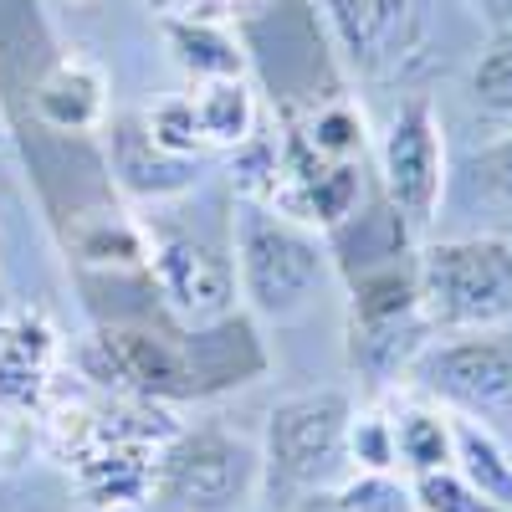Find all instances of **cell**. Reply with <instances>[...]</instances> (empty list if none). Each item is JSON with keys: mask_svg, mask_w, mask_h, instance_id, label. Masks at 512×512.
Returning a JSON list of instances; mask_svg holds the SVG:
<instances>
[{"mask_svg": "<svg viewBox=\"0 0 512 512\" xmlns=\"http://www.w3.org/2000/svg\"><path fill=\"white\" fill-rule=\"evenodd\" d=\"M272 369L267 344L251 313H231L210 328H180L169 313L159 323L108 318L77 349V374L154 405H195L231 390H246Z\"/></svg>", "mask_w": 512, "mask_h": 512, "instance_id": "cell-1", "label": "cell"}, {"mask_svg": "<svg viewBox=\"0 0 512 512\" xmlns=\"http://www.w3.org/2000/svg\"><path fill=\"white\" fill-rule=\"evenodd\" d=\"M41 451H47L72 497L88 512H128L154 502V472L164 441L180 431L169 405L103 390V384L62 374L47 410L36 415Z\"/></svg>", "mask_w": 512, "mask_h": 512, "instance_id": "cell-2", "label": "cell"}, {"mask_svg": "<svg viewBox=\"0 0 512 512\" xmlns=\"http://www.w3.org/2000/svg\"><path fill=\"white\" fill-rule=\"evenodd\" d=\"M344 282V364L369 395L405 390L410 364L425 354L436 328L420 308V251L400 262L359 267Z\"/></svg>", "mask_w": 512, "mask_h": 512, "instance_id": "cell-3", "label": "cell"}, {"mask_svg": "<svg viewBox=\"0 0 512 512\" xmlns=\"http://www.w3.org/2000/svg\"><path fill=\"white\" fill-rule=\"evenodd\" d=\"M236 297L256 323H297L333 282V256L323 231L287 221L267 205L236 200L231 216Z\"/></svg>", "mask_w": 512, "mask_h": 512, "instance_id": "cell-4", "label": "cell"}, {"mask_svg": "<svg viewBox=\"0 0 512 512\" xmlns=\"http://www.w3.org/2000/svg\"><path fill=\"white\" fill-rule=\"evenodd\" d=\"M349 415L354 395L349 390H297L282 395L267 410L262 425V507L267 512H292L338 482H349Z\"/></svg>", "mask_w": 512, "mask_h": 512, "instance_id": "cell-5", "label": "cell"}, {"mask_svg": "<svg viewBox=\"0 0 512 512\" xmlns=\"http://www.w3.org/2000/svg\"><path fill=\"white\" fill-rule=\"evenodd\" d=\"M262 502V446L221 420H195L164 441L154 472L159 512H251Z\"/></svg>", "mask_w": 512, "mask_h": 512, "instance_id": "cell-6", "label": "cell"}, {"mask_svg": "<svg viewBox=\"0 0 512 512\" xmlns=\"http://www.w3.org/2000/svg\"><path fill=\"white\" fill-rule=\"evenodd\" d=\"M420 308L436 338L512 323V241L497 231L420 241Z\"/></svg>", "mask_w": 512, "mask_h": 512, "instance_id": "cell-7", "label": "cell"}, {"mask_svg": "<svg viewBox=\"0 0 512 512\" xmlns=\"http://www.w3.org/2000/svg\"><path fill=\"white\" fill-rule=\"evenodd\" d=\"M338 62L364 88H405L436 47L441 0H313Z\"/></svg>", "mask_w": 512, "mask_h": 512, "instance_id": "cell-8", "label": "cell"}, {"mask_svg": "<svg viewBox=\"0 0 512 512\" xmlns=\"http://www.w3.org/2000/svg\"><path fill=\"white\" fill-rule=\"evenodd\" d=\"M405 390L446 405L451 415L497 420L512 410V323L441 333L410 364Z\"/></svg>", "mask_w": 512, "mask_h": 512, "instance_id": "cell-9", "label": "cell"}, {"mask_svg": "<svg viewBox=\"0 0 512 512\" xmlns=\"http://www.w3.org/2000/svg\"><path fill=\"white\" fill-rule=\"evenodd\" d=\"M374 185L415 231H431L446 200V128L431 93H405L374 144Z\"/></svg>", "mask_w": 512, "mask_h": 512, "instance_id": "cell-10", "label": "cell"}, {"mask_svg": "<svg viewBox=\"0 0 512 512\" xmlns=\"http://www.w3.org/2000/svg\"><path fill=\"white\" fill-rule=\"evenodd\" d=\"M144 231H149L144 282L180 328L226 323L241 308L231 246H216L195 231H169V226H144Z\"/></svg>", "mask_w": 512, "mask_h": 512, "instance_id": "cell-11", "label": "cell"}, {"mask_svg": "<svg viewBox=\"0 0 512 512\" xmlns=\"http://www.w3.org/2000/svg\"><path fill=\"white\" fill-rule=\"evenodd\" d=\"M67 364L62 328L47 308H11L0 313V420H36L47 410Z\"/></svg>", "mask_w": 512, "mask_h": 512, "instance_id": "cell-12", "label": "cell"}, {"mask_svg": "<svg viewBox=\"0 0 512 512\" xmlns=\"http://www.w3.org/2000/svg\"><path fill=\"white\" fill-rule=\"evenodd\" d=\"M31 113L47 134L82 139L108 123V77L82 52H57L31 82Z\"/></svg>", "mask_w": 512, "mask_h": 512, "instance_id": "cell-13", "label": "cell"}, {"mask_svg": "<svg viewBox=\"0 0 512 512\" xmlns=\"http://www.w3.org/2000/svg\"><path fill=\"white\" fill-rule=\"evenodd\" d=\"M108 169L118 175V190L134 200H180L200 185V159H175L149 144L144 118H113V144H108Z\"/></svg>", "mask_w": 512, "mask_h": 512, "instance_id": "cell-14", "label": "cell"}, {"mask_svg": "<svg viewBox=\"0 0 512 512\" xmlns=\"http://www.w3.org/2000/svg\"><path fill=\"white\" fill-rule=\"evenodd\" d=\"M190 103H195V123L205 154L221 149L236 154L241 144H251L262 134V98L246 77H216V82H190Z\"/></svg>", "mask_w": 512, "mask_h": 512, "instance_id": "cell-15", "label": "cell"}, {"mask_svg": "<svg viewBox=\"0 0 512 512\" xmlns=\"http://www.w3.org/2000/svg\"><path fill=\"white\" fill-rule=\"evenodd\" d=\"M169 57L190 82H216V77H246V41L226 21H195V16H164Z\"/></svg>", "mask_w": 512, "mask_h": 512, "instance_id": "cell-16", "label": "cell"}, {"mask_svg": "<svg viewBox=\"0 0 512 512\" xmlns=\"http://www.w3.org/2000/svg\"><path fill=\"white\" fill-rule=\"evenodd\" d=\"M384 400H390V415H395V461L405 477L451 466V410L446 405L425 400L415 390H410V400H395V390Z\"/></svg>", "mask_w": 512, "mask_h": 512, "instance_id": "cell-17", "label": "cell"}, {"mask_svg": "<svg viewBox=\"0 0 512 512\" xmlns=\"http://www.w3.org/2000/svg\"><path fill=\"white\" fill-rule=\"evenodd\" d=\"M451 466L472 482L487 502L512 512V451L497 441L487 420L451 415Z\"/></svg>", "mask_w": 512, "mask_h": 512, "instance_id": "cell-18", "label": "cell"}, {"mask_svg": "<svg viewBox=\"0 0 512 512\" xmlns=\"http://www.w3.org/2000/svg\"><path fill=\"white\" fill-rule=\"evenodd\" d=\"M349 472L354 477H395V415L390 400L374 395L369 405H354L349 415Z\"/></svg>", "mask_w": 512, "mask_h": 512, "instance_id": "cell-19", "label": "cell"}, {"mask_svg": "<svg viewBox=\"0 0 512 512\" xmlns=\"http://www.w3.org/2000/svg\"><path fill=\"white\" fill-rule=\"evenodd\" d=\"M466 93L482 118L512 123V31L487 36V47L472 62V77H466Z\"/></svg>", "mask_w": 512, "mask_h": 512, "instance_id": "cell-20", "label": "cell"}, {"mask_svg": "<svg viewBox=\"0 0 512 512\" xmlns=\"http://www.w3.org/2000/svg\"><path fill=\"white\" fill-rule=\"evenodd\" d=\"M292 512H415V502L400 477H349L308 502H297Z\"/></svg>", "mask_w": 512, "mask_h": 512, "instance_id": "cell-21", "label": "cell"}, {"mask_svg": "<svg viewBox=\"0 0 512 512\" xmlns=\"http://www.w3.org/2000/svg\"><path fill=\"white\" fill-rule=\"evenodd\" d=\"M139 118H144V134H149L154 149L175 154V159H200V154H205V139H200L190 93H169V98H159V103H154L149 113H139Z\"/></svg>", "mask_w": 512, "mask_h": 512, "instance_id": "cell-22", "label": "cell"}, {"mask_svg": "<svg viewBox=\"0 0 512 512\" xmlns=\"http://www.w3.org/2000/svg\"><path fill=\"white\" fill-rule=\"evenodd\" d=\"M415 512H502L497 502H487L472 482H466L456 466H441V472H420L405 482Z\"/></svg>", "mask_w": 512, "mask_h": 512, "instance_id": "cell-23", "label": "cell"}, {"mask_svg": "<svg viewBox=\"0 0 512 512\" xmlns=\"http://www.w3.org/2000/svg\"><path fill=\"white\" fill-rule=\"evenodd\" d=\"M466 175H472L477 195H487L492 205H512V123L497 139H487L482 149H472Z\"/></svg>", "mask_w": 512, "mask_h": 512, "instance_id": "cell-24", "label": "cell"}, {"mask_svg": "<svg viewBox=\"0 0 512 512\" xmlns=\"http://www.w3.org/2000/svg\"><path fill=\"white\" fill-rule=\"evenodd\" d=\"M466 11H472L492 36H502V31H512V0H466Z\"/></svg>", "mask_w": 512, "mask_h": 512, "instance_id": "cell-25", "label": "cell"}, {"mask_svg": "<svg viewBox=\"0 0 512 512\" xmlns=\"http://www.w3.org/2000/svg\"><path fill=\"white\" fill-rule=\"evenodd\" d=\"M6 144H11V123H6V108H0V154H6Z\"/></svg>", "mask_w": 512, "mask_h": 512, "instance_id": "cell-26", "label": "cell"}, {"mask_svg": "<svg viewBox=\"0 0 512 512\" xmlns=\"http://www.w3.org/2000/svg\"><path fill=\"white\" fill-rule=\"evenodd\" d=\"M62 512H88V507H62Z\"/></svg>", "mask_w": 512, "mask_h": 512, "instance_id": "cell-27", "label": "cell"}, {"mask_svg": "<svg viewBox=\"0 0 512 512\" xmlns=\"http://www.w3.org/2000/svg\"><path fill=\"white\" fill-rule=\"evenodd\" d=\"M0 313H6V303H0Z\"/></svg>", "mask_w": 512, "mask_h": 512, "instance_id": "cell-28", "label": "cell"}]
</instances>
